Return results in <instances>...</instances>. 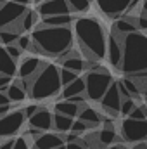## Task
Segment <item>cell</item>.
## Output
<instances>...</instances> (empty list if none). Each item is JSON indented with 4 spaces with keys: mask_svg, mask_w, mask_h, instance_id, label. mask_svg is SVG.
<instances>
[{
    "mask_svg": "<svg viewBox=\"0 0 147 149\" xmlns=\"http://www.w3.org/2000/svg\"><path fill=\"white\" fill-rule=\"evenodd\" d=\"M17 71V64L16 59L7 52L5 45L0 43V74H7V76H14Z\"/></svg>",
    "mask_w": 147,
    "mask_h": 149,
    "instance_id": "2e32d148",
    "label": "cell"
},
{
    "mask_svg": "<svg viewBox=\"0 0 147 149\" xmlns=\"http://www.w3.org/2000/svg\"><path fill=\"white\" fill-rule=\"evenodd\" d=\"M135 99L133 97H125L123 101H121V108H119V113L121 114H125V116H128L130 113L135 109Z\"/></svg>",
    "mask_w": 147,
    "mask_h": 149,
    "instance_id": "f546056e",
    "label": "cell"
},
{
    "mask_svg": "<svg viewBox=\"0 0 147 149\" xmlns=\"http://www.w3.org/2000/svg\"><path fill=\"white\" fill-rule=\"evenodd\" d=\"M9 102H10V99L7 97V94H5L3 90H0V106H2V104H9Z\"/></svg>",
    "mask_w": 147,
    "mask_h": 149,
    "instance_id": "b9f144b4",
    "label": "cell"
},
{
    "mask_svg": "<svg viewBox=\"0 0 147 149\" xmlns=\"http://www.w3.org/2000/svg\"><path fill=\"white\" fill-rule=\"evenodd\" d=\"M38 109H40V106H38V104H31V106H26L23 111H24V114H26V118H31Z\"/></svg>",
    "mask_w": 147,
    "mask_h": 149,
    "instance_id": "f35d334b",
    "label": "cell"
},
{
    "mask_svg": "<svg viewBox=\"0 0 147 149\" xmlns=\"http://www.w3.org/2000/svg\"><path fill=\"white\" fill-rule=\"evenodd\" d=\"M33 43L40 54L59 57L66 50L73 49V31L69 26H45L40 24L31 33Z\"/></svg>",
    "mask_w": 147,
    "mask_h": 149,
    "instance_id": "7a4b0ae2",
    "label": "cell"
},
{
    "mask_svg": "<svg viewBox=\"0 0 147 149\" xmlns=\"http://www.w3.org/2000/svg\"><path fill=\"white\" fill-rule=\"evenodd\" d=\"M64 148L66 149H90L85 139H76V141H71V142H66Z\"/></svg>",
    "mask_w": 147,
    "mask_h": 149,
    "instance_id": "d590c367",
    "label": "cell"
},
{
    "mask_svg": "<svg viewBox=\"0 0 147 149\" xmlns=\"http://www.w3.org/2000/svg\"><path fill=\"white\" fill-rule=\"evenodd\" d=\"M109 149H125V148H123V146H111Z\"/></svg>",
    "mask_w": 147,
    "mask_h": 149,
    "instance_id": "7dc6e473",
    "label": "cell"
},
{
    "mask_svg": "<svg viewBox=\"0 0 147 149\" xmlns=\"http://www.w3.org/2000/svg\"><path fill=\"white\" fill-rule=\"evenodd\" d=\"M123 38L125 35H119L116 30H112L107 37V59L118 70L121 68V61H123Z\"/></svg>",
    "mask_w": 147,
    "mask_h": 149,
    "instance_id": "30bf717a",
    "label": "cell"
},
{
    "mask_svg": "<svg viewBox=\"0 0 147 149\" xmlns=\"http://www.w3.org/2000/svg\"><path fill=\"white\" fill-rule=\"evenodd\" d=\"M137 28L140 31H147V12H144V10L140 16H137Z\"/></svg>",
    "mask_w": 147,
    "mask_h": 149,
    "instance_id": "74e56055",
    "label": "cell"
},
{
    "mask_svg": "<svg viewBox=\"0 0 147 149\" xmlns=\"http://www.w3.org/2000/svg\"><path fill=\"white\" fill-rule=\"evenodd\" d=\"M61 64H62V68H68V70H73L76 73H81L83 70H85V61L80 57V56H76V54H71V56H68L66 59H61Z\"/></svg>",
    "mask_w": 147,
    "mask_h": 149,
    "instance_id": "cb8c5ba5",
    "label": "cell"
},
{
    "mask_svg": "<svg viewBox=\"0 0 147 149\" xmlns=\"http://www.w3.org/2000/svg\"><path fill=\"white\" fill-rule=\"evenodd\" d=\"M112 30H116L119 35H128V33H132V31H137L139 28H137V23L135 21H130L128 17H119L116 23H114V28Z\"/></svg>",
    "mask_w": 147,
    "mask_h": 149,
    "instance_id": "d4e9b609",
    "label": "cell"
},
{
    "mask_svg": "<svg viewBox=\"0 0 147 149\" xmlns=\"http://www.w3.org/2000/svg\"><path fill=\"white\" fill-rule=\"evenodd\" d=\"M43 63L38 59V57H33V56H28L21 61L19 68H17V73H19V78L23 80H31L35 74L42 70Z\"/></svg>",
    "mask_w": 147,
    "mask_h": 149,
    "instance_id": "5bb4252c",
    "label": "cell"
},
{
    "mask_svg": "<svg viewBox=\"0 0 147 149\" xmlns=\"http://www.w3.org/2000/svg\"><path fill=\"white\" fill-rule=\"evenodd\" d=\"M74 78H78V73L73 70H68V68H61V81H62V87L71 83Z\"/></svg>",
    "mask_w": 147,
    "mask_h": 149,
    "instance_id": "4dcf8cb0",
    "label": "cell"
},
{
    "mask_svg": "<svg viewBox=\"0 0 147 149\" xmlns=\"http://www.w3.org/2000/svg\"><path fill=\"white\" fill-rule=\"evenodd\" d=\"M74 35L87 59H104L107 54V37L95 17L74 19Z\"/></svg>",
    "mask_w": 147,
    "mask_h": 149,
    "instance_id": "6da1fadb",
    "label": "cell"
},
{
    "mask_svg": "<svg viewBox=\"0 0 147 149\" xmlns=\"http://www.w3.org/2000/svg\"><path fill=\"white\" fill-rule=\"evenodd\" d=\"M68 5H69V10L74 14H81L85 10H88L90 7V0H68Z\"/></svg>",
    "mask_w": 147,
    "mask_h": 149,
    "instance_id": "83f0119b",
    "label": "cell"
},
{
    "mask_svg": "<svg viewBox=\"0 0 147 149\" xmlns=\"http://www.w3.org/2000/svg\"><path fill=\"white\" fill-rule=\"evenodd\" d=\"M133 0H97V5L102 14L109 17H118L119 14L126 12L130 9Z\"/></svg>",
    "mask_w": 147,
    "mask_h": 149,
    "instance_id": "7c38bea8",
    "label": "cell"
},
{
    "mask_svg": "<svg viewBox=\"0 0 147 149\" xmlns=\"http://www.w3.org/2000/svg\"><path fill=\"white\" fill-rule=\"evenodd\" d=\"M146 148H147V144H146V141H144V142H139L133 149H146Z\"/></svg>",
    "mask_w": 147,
    "mask_h": 149,
    "instance_id": "ee69618b",
    "label": "cell"
},
{
    "mask_svg": "<svg viewBox=\"0 0 147 149\" xmlns=\"http://www.w3.org/2000/svg\"><path fill=\"white\" fill-rule=\"evenodd\" d=\"M85 88H87V83H85V76H78L74 78L71 83L64 85V88L61 90V99H68L71 95H78V94H85Z\"/></svg>",
    "mask_w": 147,
    "mask_h": 149,
    "instance_id": "d6986e66",
    "label": "cell"
},
{
    "mask_svg": "<svg viewBox=\"0 0 147 149\" xmlns=\"http://www.w3.org/2000/svg\"><path fill=\"white\" fill-rule=\"evenodd\" d=\"M119 70L126 76L147 71V35L140 33V30L123 38V61Z\"/></svg>",
    "mask_w": 147,
    "mask_h": 149,
    "instance_id": "3957f363",
    "label": "cell"
},
{
    "mask_svg": "<svg viewBox=\"0 0 147 149\" xmlns=\"http://www.w3.org/2000/svg\"><path fill=\"white\" fill-rule=\"evenodd\" d=\"M66 12H71L68 0H42L38 5V14L42 17L54 16V14H66Z\"/></svg>",
    "mask_w": 147,
    "mask_h": 149,
    "instance_id": "4fadbf2b",
    "label": "cell"
},
{
    "mask_svg": "<svg viewBox=\"0 0 147 149\" xmlns=\"http://www.w3.org/2000/svg\"><path fill=\"white\" fill-rule=\"evenodd\" d=\"M17 38H19V31H16L12 28H0V43L2 45L16 43Z\"/></svg>",
    "mask_w": 147,
    "mask_h": 149,
    "instance_id": "4316f807",
    "label": "cell"
},
{
    "mask_svg": "<svg viewBox=\"0 0 147 149\" xmlns=\"http://www.w3.org/2000/svg\"><path fill=\"white\" fill-rule=\"evenodd\" d=\"M142 92H144V95H146V97H147V85H146V87H144V88H142Z\"/></svg>",
    "mask_w": 147,
    "mask_h": 149,
    "instance_id": "c3c4849f",
    "label": "cell"
},
{
    "mask_svg": "<svg viewBox=\"0 0 147 149\" xmlns=\"http://www.w3.org/2000/svg\"><path fill=\"white\" fill-rule=\"evenodd\" d=\"M121 135L126 142H147V120H123Z\"/></svg>",
    "mask_w": 147,
    "mask_h": 149,
    "instance_id": "52a82bcc",
    "label": "cell"
},
{
    "mask_svg": "<svg viewBox=\"0 0 147 149\" xmlns=\"http://www.w3.org/2000/svg\"><path fill=\"white\" fill-rule=\"evenodd\" d=\"M121 101H123V95L119 92L118 81H112L109 85V88L106 90V94L102 95V99H101V106L107 114L116 116L119 113V108H121Z\"/></svg>",
    "mask_w": 147,
    "mask_h": 149,
    "instance_id": "9c48e42d",
    "label": "cell"
},
{
    "mask_svg": "<svg viewBox=\"0 0 147 149\" xmlns=\"http://www.w3.org/2000/svg\"><path fill=\"white\" fill-rule=\"evenodd\" d=\"M112 74L104 70V68H97V70H88V73L85 74V94L88 101L94 102H101L102 95L106 94V90L109 88V85L112 83Z\"/></svg>",
    "mask_w": 147,
    "mask_h": 149,
    "instance_id": "5b68a950",
    "label": "cell"
},
{
    "mask_svg": "<svg viewBox=\"0 0 147 149\" xmlns=\"http://www.w3.org/2000/svg\"><path fill=\"white\" fill-rule=\"evenodd\" d=\"M142 10L147 12V0H142Z\"/></svg>",
    "mask_w": 147,
    "mask_h": 149,
    "instance_id": "bcb514c9",
    "label": "cell"
},
{
    "mask_svg": "<svg viewBox=\"0 0 147 149\" xmlns=\"http://www.w3.org/2000/svg\"><path fill=\"white\" fill-rule=\"evenodd\" d=\"M10 78H12V76H7V74H0V90H3V92H5L7 85L10 83Z\"/></svg>",
    "mask_w": 147,
    "mask_h": 149,
    "instance_id": "ab89813d",
    "label": "cell"
},
{
    "mask_svg": "<svg viewBox=\"0 0 147 149\" xmlns=\"http://www.w3.org/2000/svg\"><path fill=\"white\" fill-rule=\"evenodd\" d=\"M97 139L102 146H109V144H114L118 141V134L114 128H102L97 132Z\"/></svg>",
    "mask_w": 147,
    "mask_h": 149,
    "instance_id": "484cf974",
    "label": "cell"
},
{
    "mask_svg": "<svg viewBox=\"0 0 147 149\" xmlns=\"http://www.w3.org/2000/svg\"><path fill=\"white\" fill-rule=\"evenodd\" d=\"M31 142H30V139H28V135H23V137H17L16 141H14V148L12 149H31Z\"/></svg>",
    "mask_w": 147,
    "mask_h": 149,
    "instance_id": "836d02e7",
    "label": "cell"
},
{
    "mask_svg": "<svg viewBox=\"0 0 147 149\" xmlns=\"http://www.w3.org/2000/svg\"><path fill=\"white\" fill-rule=\"evenodd\" d=\"M37 19H38V14L35 10H26L24 16H23L17 23H14L12 26H9V28L16 30V31H19V33H24V31L33 30V26L37 24Z\"/></svg>",
    "mask_w": 147,
    "mask_h": 149,
    "instance_id": "e0dca14e",
    "label": "cell"
},
{
    "mask_svg": "<svg viewBox=\"0 0 147 149\" xmlns=\"http://www.w3.org/2000/svg\"><path fill=\"white\" fill-rule=\"evenodd\" d=\"M71 23H74V17H73L71 12L45 16V17L42 19V24H45V26H69Z\"/></svg>",
    "mask_w": 147,
    "mask_h": 149,
    "instance_id": "44dd1931",
    "label": "cell"
},
{
    "mask_svg": "<svg viewBox=\"0 0 147 149\" xmlns=\"http://www.w3.org/2000/svg\"><path fill=\"white\" fill-rule=\"evenodd\" d=\"M28 118H26V114L23 109H16V111H9L5 113L2 118H0V137H12V135H16L19 130H21V127L24 125V121H26Z\"/></svg>",
    "mask_w": 147,
    "mask_h": 149,
    "instance_id": "ba28073f",
    "label": "cell"
},
{
    "mask_svg": "<svg viewBox=\"0 0 147 149\" xmlns=\"http://www.w3.org/2000/svg\"><path fill=\"white\" fill-rule=\"evenodd\" d=\"M5 49H7V52H9L16 61H17V59L21 57V54H23V49H21L17 43H9V45H5Z\"/></svg>",
    "mask_w": 147,
    "mask_h": 149,
    "instance_id": "8d00e7d4",
    "label": "cell"
},
{
    "mask_svg": "<svg viewBox=\"0 0 147 149\" xmlns=\"http://www.w3.org/2000/svg\"><path fill=\"white\" fill-rule=\"evenodd\" d=\"M55 111L62 113L66 116H71V118H78V114L81 111V104L78 102H73L69 99H62L59 102H55Z\"/></svg>",
    "mask_w": 147,
    "mask_h": 149,
    "instance_id": "7402d4cb",
    "label": "cell"
},
{
    "mask_svg": "<svg viewBox=\"0 0 147 149\" xmlns=\"http://www.w3.org/2000/svg\"><path fill=\"white\" fill-rule=\"evenodd\" d=\"M26 10H28V5H23L19 2L0 0V28H9L14 23H17Z\"/></svg>",
    "mask_w": 147,
    "mask_h": 149,
    "instance_id": "8992f818",
    "label": "cell"
},
{
    "mask_svg": "<svg viewBox=\"0 0 147 149\" xmlns=\"http://www.w3.org/2000/svg\"><path fill=\"white\" fill-rule=\"evenodd\" d=\"M9 111H10V106H9V104H2V106H0V118Z\"/></svg>",
    "mask_w": 147,
    "mask_h": 149,
    "instance_id": "7bdbcfd3",
    "label": "cell"
},
{
    "mask_svg": "<svg viewBox=\"0 0 147 149\" xmlns=\"http://www.w3.org/2000/svg\"><path fill=\"white\" fill-rule=\"evenodd\" d=\"M62 90L61 81V70L54 64L43 63L42 70L30 80V95L35 101L50 99Z\"/></svg>",
    "mask_w": 147,
    "mask_h": 149,
    "instance_id": "277c9868",
    "label": "cell"
},
{
    "mask_svg": "<svg viewBox=\"0 0 147 149\" xmlns=\"http://www.w3.org/2000/svg\"><path fill=\"white\" fill-rule=\"evenodd\" d=\"M23 50H31V45H33V38L28 37V35H19L17 42H16Z\"/></svg>",
    "mask_w": 147,
    "mask_h": 149,
    "instance_id": "e575fe53",
    "label": "cell"
},
{
    "mask_svg": "<svg viewBox=\"0 0 147 149\" xmlns=\"http://www.w3.org/2000/svg\"><path fill=\"white\" fill-rule=\"evenodd\" d=\"M5 94L7 97L10 99V102H21L26 99V88H23L19 83H9L7 88H5Z\"/></svg>",
    "mask_w": 147,
    "mask_h": 149,
    "instance_id": "603a6c76",
    "label": "cell"
},
{
    "mask_svg": "<svg viewBox=\"0 0 147 149\" xmlns=\"http://www.w3.org/2000/svg\"><path fill=\"white\" fill-rule=\"evenodd\" d=\"M74 118L71 116H66L62 113H54V118H52V128L57 132V134H66L71 130V125H73Z\"/></svg>",
    "mask_w": 147,
    "mask_h": 149,
    "instance_id": "ffe728a7",
    "label": "cell"
},
{
    "mask_svg": "<svg viewBox=\"0 0 147 149\" xmlns=\"http://www.w3.org/2000/svg\"><path fill=\"white\" fill-rule=\"evenodd\" d=\"M52 118H54L52 113H49L45 108H40V109H38L31 118H28V120H30V127L37 128L40 132H49V130L52 128Z\"/></svg>",
    "mask_w": 147,
    "mask_h": 149,
    "instance_id": "9a60e30c",
    "label": "cell"
},
{
    "mask_svg": "<svg viewBox=\"0 0 147 149\" xmlns=\"http://www.w3.org/2000/svg\"><path fill=\"white\" fill-rule=\"evenodd\" d=\"M128 118H133V120H147L146 106H135V109L128 114Z\"/></svg>",
    "mask_w": 147,
    "mask_h": 149,
    "instance_id": "d6a6232c",
    "label": "cell"
},
{
    "mask_svg": "<svg viewBox=\"0 0 147 149\" xmlns=\"http://www.w3.org/2000/svg\"><path fill=\"white\" fill-rule=\"evenodd\" d=\"M14 141H16V139L7 137V141H3V142L0 144V149H12L14 148Z\"/></svg>",
    "mask_w": 147,
    "mask_h": 149,
    "instance_id": "60d3db41",
    "label": "cell"
},
{
    "mask_svg": "<svg viewBox=\"0 0 147 149\" xmlns=\"http://www.w3.org/2000/svg\"><path fill=\"white\" fill-rule=\"evenodd\" d=\"M78 118L80 120H83L87 125H88V128H95V127H99L101 125V121H104V116L101 114V113H97L95 109H92V108H88V106H81V111L78 114Z\"/></svg>",
    "mask_w": 147,
    "mask_h": 149,
    "instance_id": "ac0fdd59",
    "label": "cell"
},
{
    "mask_svg": "<svg viewBox=\"0 0 147 149\" xmlns=\"http://www.w3.org/2000/svg\"><path fill=\"white\" fill-rule=\"evenodd\" d=\"M14 2H19V3H23V5H30V3H31V0H14Z\"/></svg>",
    "mask_w": 147,
    "mask_h": 149,
    "instance_id": "f6af8a7d",
    "label": "cell"
},
{
    "mask_svg": "<svg viewBox=\"0 0 147 149\" xmlns=\"http://www.w3.org/2000/svg\"><path fill=\"white\" fill-rule=\"evenodd\" d=\"M85 130H88V125L83 121V120H76L74 118V121H73V125H71V130L69 132H73L74 135H81V134H85Z\"/></svg>",
    "mask_w": 147,
    "mask_h": 149,
    "instance_id": "1f68e13d",
    "label": "cell"
},
{
    "mask_svg": "<svg viewBox=\"0 0 147 149\" xmlns=\"http://www.w3.org/2000/svg\"><path fill=\"white\" fill-rule=\"evenodd\" d=\"M55 149H66V148H64V146H61V148H55Z\"/></svg>",
    "mask_w": 147,
    "mask_h": 149,
    "instance_id": "681fc988",
    "label": "cell"
},
{
    "mask_svg": "<svg viewBox=\"0 0 147 149\" xmlns=\"http://www.w3.org/2000/svg\"><path fill=\"white\" fill-rule=\"evenodd\" d=\"M123 81V85L126 87V90L130 92V95L133 97V99H139V94H140V88H139V85L133 81V78H130V76H126L125 80H121Z\"/></svg>",
    "mask_w": 147,
    "mask_h": 149,
    "instance_id": "f1b7e54d",
    "label": "cell"
},
{
    "mask_svg": "<svg viewBox=\"0 0 147 149\" xmlns=\"http://www.w3.org/2000/svg\"><path fill=\"white\" fill-rule=\"evenodd\" d=\"M64 144L66 142L62 134H57V132H42L38 137L33 139V149H55Z\"/></svg>",
    "mask_w": 147,
    "mask_h": 149,
    "instance_id": "8fae6325",
    "label": "cell"
}]
</instances>
